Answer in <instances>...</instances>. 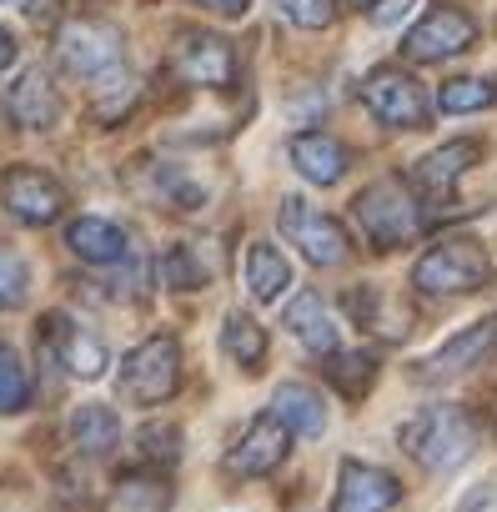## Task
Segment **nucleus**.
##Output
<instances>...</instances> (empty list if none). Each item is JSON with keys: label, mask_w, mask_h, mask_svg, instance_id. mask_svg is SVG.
Wrapping results in <instances>:
<instances>
[{"label": "nucleus", "mask_w": 497, "mask_h": 512, "mask_svg": "<svg viewBox=\"0 0 497 512\" xmlns=\"http://www.w3.org/2000/svg\"><path fill=\"white\" fill-rule=\"evenodd\" d=\"M482 432H477V417L467 407H422L407 427H402V447L412 462H422L427 472H457L472 452H477Z\"/></svg>", "instance_id": "f257e3e1"}, {"label": "nucleus", "mask_w": 497, "mask_h": 512, "mask_svg": "<svg viewBox=\"0 0 497 512\" xmlns=\"http://www.w3.org/2000/svg\"><path fill=\"white\" fill-rule=\"evenodd\" d=\"M437 106H442L447 116L487 111V106H497V86H492V81H477V76H457V81H447V86H442Z\"/></svg>", "instance_id": "7c9ffc66"}, {"label": "nucleus", "mask_w": 497, "mask_h": 512, "mask_svg": "<svg viewBox=\"0 0 497 512\" xmlns=\"http://www.w3.org/2000/svg\"><path fill=\"white\" fill-rule=\"evenodd\" d=\"M287 156H292V166H297L312 186H337V181L352 171V151H347L337 136H327V131H297L292 146H287Z\"/></svg>", "instance_id": "f3484780"}, {"label": "nucleus", "mask_w": 497, "mask_h": 512, "mask_svg": "<svg viewBox=\"0 0 497 512\" xmlns=\"http://www.w3.org/2000/svg\"><path fill=\"white\" fill-rule=\"evenodd\" d=\"M66 432H71V447H76L81 457H106V452L121 442V417H116L111 407H101V402H81V407L71 412Z\"/></svg>", "instance_id": "5701e85b"}, {"label": "nucleus", "mask_w": 497, "mask_h": 512, "mask_svg": "<svg viewBox=\"0 0 497 512\" xmlns=\"http://www.w3.org/2000/svg\"><path fill=\"white\" fill-rule=\"evenodd\" d=\"M487 282H492V256L472 236L437 241L412 267V287L427 297H467V292H482Z\"/></svg>", "instance_id": "7ed1b4c3"}, {"label": "nucleus", "mask_w": 497, "mask_h": 512, "mask_svg": "<svg viewBox=\"0 0 497 512\" xmlns=\"http://www.w3.org/2000/svg\"><path fill=\"white\" fill-rule=\"evenodd\" d=\"M56 66L71 81H101L106 71L126 66V36H121V26H111L101 16L66 21L61 36H56Z\"/></svg>", "instance_id": "20e7f679"}, {"label": "nucleus", "mask_w": 497, "mask_h": 512, "mask_svg": "<svg viewBox=\"0 0 497 512\" xmlns=\"http://www.w3.org/2000/svg\"><path fill=\"white\" fill-rule=\"evenodd\" d=\"M282 322H287V332H292L312 357H332V352H337V322H332V312H327V302H322L317 292H297Z\"/></svg>", "instance_id": "6ab92c4d"}, {"label": "nucleus", "mask_w": 497, "mask_h": 512, "mask_svg": "<svg viewBox=\"0 0 497 512\" xmlns=\"http://www.w3.org/2000/svg\"><path fill=\"white\" fill-rule=\"evenodd\" d=\"M141 457L151 462V467H171L176 457H181V427L176 422H151L146 432H141Z\"/></svg>", "instance_id": "2f4dec72"}, {"label": "nucleus", "mask_w": 497, "mask_h": 512, "mask_svg": "<svg viewBox=\"0 0 497 512\" xmlns=\"http://www.w3.org/2000/svg\"><path fill=\"white\" fill-rule=\"evenodd\" d=\"M322 372H327V382H332L347 402H357V397H367L372 382H377V352H332Z\"/></svg>", "instance_id": "bb28decb"}, {"label": "nucleus", "mask_w": 497, "mask_h": 512, "mask_svg": "<svg viewBox=\"0 0 497 512\" xmlns=\"http://www.w3.org/2000/svg\"><path fill=\"white\" fill-rule=\"evenodd\" d=\"M272 6H277L292 26H302V31H327L332 16H337L332 0H272Z\"/></svg>", "instance_id": "473e14b6"}, {"label": "nucleus", "mask_w": 497, "mask_h": 512, "mask_svg": "<svg viewBox=\"0 0 497 512\" xmlns=\"http://www.w3.org/2000/svg\"><path fill=\"white\" fill-rule=\"evenodd\" d=\"M176 387H181V342L171 332L146 337L121 357V397L131 407H161L176 397Z\"/></svg>", "instance_id": "39448f33"}, {"label": "nucleus", "mask_w": 497, "mask_h": 512, "mask_svg": "<svg viewBox=\"0 0 497 512\" xmlns=\"http://www.w3.org/2000/svg\"><path fill=\"white\" fill-rule=\"evenodd\" d=\"M332 6H342V11H362V6H377V0H332Z\"/></svg>", "instance_id": "ea45409f"}, {"label": "nucleus", "mask_w": 497, "mask_h": 512, "mask_svg": "<svg viewBox=\"0 0 497 512\" xmlns=\"http://www.w3.org/2000/svg\"><path fill=\"white\" fill-rule=\"evenodd\" d=\"M362 101H367V111H372L382 126H392V131H422L427 116H432L422 81H412L402 66H377V71L362 81Z\"/></svg>", "instance_id": "1a4fd4ad"}, {"label": "nucleus", "mask_w": 497, "mask_h": 512, "mask_svg": "<svg viewBox=\"0 0 497 512\" xmlns=\"http://www.w3.org/2000/svg\"><path fill=\"white\" fill-rule=\"evenodd\" d=\"M287 287H292V262L282 256V246H272V241L246 246V292L257 302H282Z\"/></svg>", "instance_id": "4be33fe9"}, {"label": "nucleus", "mask_w": 497, "mask_h": 512, "mask_svg": "<svg viewBox=\"0 0 497 512\" xmlns=\"http://www.w3.org/2000/svg\"><path fill=\"white\" fill-rule=\"evenodd\" d=\"M31 302V262L16 241L0 236V312H21Z\"/></svg>", "instance_id": "c85d7f7f"}, {"label": "nucleus", "mask_w": 497, "mask_h": 512, "mask_svg": "<svg viewBox=\"0 0 497 512\" xmlns=\"http://www.w3.org/2000/svg\"><path fill=\"white\" fill-rule=\"evenodd\" d=\"M191 6H201V11H211V16H246V6H252V0H191Z\"/></svg>", "instance_id": "4c0bfd02"}, {"label": "nucleus", "mask_w": 497, "mask_h": 512, "mask_svg": "<svg viewBox=\"0 0 497 512\" xmlns=\"http://www.w3.org/2000/svg\"><path fill=\"white\" fill-rule=\"evenodd\" d=\"M0 206H6L21 226H51L66 211V186L41 166H11L0 176Z\"/></svg>", "instance_id": "9d476101"}, {"label": "nucleus", "mask_w": 497, "mask_h": 512, "mask_svg": "<svg viewBox=\"0 0 497 512\" xmlns=\"http://www.w3.org/2000/svg\"><path fill=\"white\" fill-rule=\"evenodd\" d=\"M492 347H497V317H482V322H472L467 332H457L452 342H442L427 362H417V377H422V382L462 377V372H467V367H477Z\"/></svg>", "instance_id": "2eb2a0df"}, {"label": "nucleus", "mask_w": 497, "mask_h": 512, "mask_svg": "<svg viewBox=\"0 0 497 512\" xmlns=\"http://www.w3.org/2000/svg\"><path fill=\"white\" fill-rule=\"evenodd\" d=\"M477 161H482V141H447V146L427 151V156L412 166V181H417V191H422V196L447 201V196H452V186H457Z\"/></svg>", "instance_id": "dca6fc26"}, {"label": "nucleus", "mask_w": 497, "mask_h": 512, "mask_svg": "<svg viewBox=\"0 0 497 512\" xmlns=\"http://www.w3.org/2000/svg\"><path fill=\"white\" fill-rule=\"evenodd\" d=\"M221 352H226L236 367L257 372V367L267 362V332L246 317V312H226V322H221Z\"/></svg>", "instance_id": "a878e982"}, {"label": "nucleus", "mask_w": 497, "mask_h": 512, "mask_svg": "<svg viewBox=\"0 0 497 512\" xmlns=\"http://www.w3.org/2000/svg\"><path fill=\"white\" fill-rule=\"evenodd\" d=\"M166 71L186 86H201V91H226L236 86V51L226 36H211V31H176V46H171V61Z\"/></svg>", "instance_id": "0eeeda50"}, {"label": "nucleus", "mask_w": 497, "mask_h": 512, "mask_svg": "<svg viewBox=\"0 0 497 512\" xmlns=\"http://www.w3.org/2000/svg\"><path fill=\"white\" fill-rule=\"evenodd\" d=\"M0 512H41V497H36V487H31V482H16V477H6V482H0Z\"/></svg>", "instance_id": "72a5a7b5"}, {"label": "nucleus", "mask_w": 497, "mask_h": 512, "mask_svg": "<svg viewBox=\"0 0 497 512\" xmlns=\"http://www.w3.org/2000/svg\"><path fill=\"white\" fill-rule=\"evenodd\" d=\"M352 216L362 226V236L377 246V251H392V246H407L417 231H422V201L412 196V186L402 176H382L372 186L357 191L352 201Z\"/></svg>", "instance_id": "f03ea898"}, {"label": "nucleus", "mask_w": 497, "mask_h": 512, "mask_svg": "<svg viewBox=\"0 0 497 512\" xmlns=\"http://www.w3.org/2000/svg\"><path fill=\"white\" fill-rule=\"evenodd\" d=\"M277 226H282V236L307 256L312 267H342L347 256H352V236H347V226H342L337 216H327L322 206L302 201V196H282V206H277Z\"/></svg>", "instance_id": "423d86ee"}, {"label": "nucleus", "mask_w": 497, "mask_h": 512, "mask_svg": "<svg viewBox=\"0 0 497 512\" xmlns=\"http://www.w3.org/2000/svg\"><path fill=\"white\" fill-rule=\"evenodd\" d=\"M272 417L292 437H322L327 432V407H322L317 387H307V382H282L277 397H272Z\"/></svg>", "instance_id": "aec40b11"}, {"label": "nucleus", "mask_w": 497, "mask_h": 512, "mask_svg": "<svg viewBox=\"0 0 497 512\" xmlns=\"http://www.w3.org/2000/svg\"><path fill=\"white\" fill-rule=\"evenodd\" d=\"M457 512H497V482L472 487V492L462 497V507H457Z\"/></svg>", "instance_id": "f704fd0d"}, {"label": "nucleus", "mask_w": 497, "mask_h": 512, "mask_svg": "<svg viewBox=\"0 0 497 512\" xmlns=\"http://www.w3.org/2000/svg\"><path fill=\"white\" fill-rule=\"evenodd\" d=\"M472 41H477V21H472L467 11H457V6H432V11H427V16H422V21L407 31L402 56H407V61L432 66V61L462 56Z\"/></svg>", "instance_id": "f8f14e48"}, {"label": "nucleus", "mask_w": 497, "mask_h": 512, "mask_svg": "<svg viewBox=\"0 0 497 512\" xmlns=\"http://www.w3.org/2000/svg\"><path fill=\"white\" fill-rule=\"evenodd\" d=\"M36 342H41V352H46L56 367H66V372L81 377V382H96V377H106V367H111L106 342H101L86 322H76V317H66V312L41 317Z\"/></svg>", "instance_id": "6e6552de"}, {"label": "nucleus", "mask_w": 497, "mask_h": 512, "mask_svg": "<svg viewBox=\"0 0 497 512\" xmlns=\"http://www.w3.org/2000/svg\"><path fill=\"white\" fill-rule=\"evenodd\" d=\"M66 246L81 256L86 267H116V262L131 256V236L116 221H106V216H76L66 226Z\"/></svg>", "instance_id": "a211bd4d"}, {"label": "nucleus", "mask_w": 497, "mask_h": 512, "mask_svg": "<svg viewBox=\"0 0 497 512\" xmlns=\"http://www.w3.org/2000/svg\"><path fill=\"white\" fill-rule=\"evenodd\" d=\"M407 11H412V0H377V6H372V21H377V26H397Z\"/></svg>", "instance_id": "c9c22d12"}, {"label": "nucleus", "mask_w": 497, "mask_h": 512, "mask_svg": "<svg viewBox=\"0 0 497 512\" xmlns=\"http://www.w3.org/2000/svg\"><path fill=\"white\" fill-rule=\"evenodd\" d=\"M0 111H6V121L21 126V131H51L61 121V96H56L51 76L36 66V71H21L16 86H6Z\"/></svg>", "instance_id": "4468645a"}, {"label": "nucleus", "mask_w": 497, "mask_h": 512, "mask_svg": "<svg viewBox=\"0 0 497 512\" xmlns=\"http://www.w3.org/2000/svg\"><path fill=\"white\" fill-rule=\"evenodd\" d=\"M347 312L362 322V327H372L377 337H387V342H402L412 327V317H407V307H397V312H387V292L382 287H357V292H347Z\"/></svg>", "instance_id": "b1692460"}, {"label": "nucleus", "mask_w": 497, "mask_h": 512, "mask_svg": "<svg viewBox=\"0 0 497 512\" xmlns=\"http://www.w3.org/2000/svg\"><path fill=\"white\" fill-rule=\"evenodd\" d=\"M287 452H292V432L272 412H257L226 447V472L231 477H272L287 462Z\"/></svg>", "instance_id": "9b49d317"}, {"label": "nucleus", "mask_w": 497, "mask_h": 512, "mask_svg": "<svg viewBox=\"0 0 497 512\" xmlns=\"http://www.w3.org/2000/svg\"><path fill=\"white\" fill-rule=\"evenodd\" d=\"M11 61H16V36H11L6 26H0V71H6Z\"/></svg>", "instance_id": "58836bf2"}, {"label": "nucleus", "mask_w": 497, "mask_h": 512, "mask_svg": "<svg viewBox=\"0 0 497 512\" xmlns=\"http://www.w3.org/2000/svg\"><path fill=\"white\" fill-rule=\"evenodd\" d=\"M397 502H402V482H397L392 472H382V467H372V462H357V457L342 462L332 512H387V507H397Z\"/></svg>", "instance_id": "ddd939ff"}, {"label": "nucleus", "mask_w": 497, "mask_h": 512, "mask_svg": "<svg viewBox=\"0 0 497 512\" xmlns=\"http://www.w3.org/2000/svg\"><path fill=\"white\" fill-rule=\"evenodd\" d=\"M211 277H216V267L206 262V251L191 246V241H181V246H171L161 256V282L176 287V292H201Z\"/></svg>", "instance_id": "cd10ccee"}, {"label": "nucleus", "mask_w": 497, "mask_h": 512, "mask_svg": "<svg viewBox=\"0 0 497 512\" xmlns=\"http://www.w3.org/2000/svg\"><path fill=\"white\" fill-rule=\"evenodd\" d=\"M16 6L31 16V21H41V26H51L56 21V11H61V0H16Z\"/></svg>", "instance_id": "e433bc0d"}, {"label": "nucleus", "mask_w": 497, "mask_h": 512, "mask_svg": "<svg viewBox=\"0 0 497 512\" xmlns=\"http://www.w3.org/2000/svg\"><path fill=\"white\" fill-rule=\"evenodd\" d=\"M171 507V482L151 467H131L111 482L106 512H166Z\"/></svg>", "instance_id": "412c9836"}, {"label": "nucleus", "mask_w": 497, "mask_h": 512, "mask_svg": "<svg viewBox=\"0 0 497 512\" xmlns=\"http://www.w3.org/2000/svg\"><path fill=\"white\" fill-rule=\"evenodd\" d=\"M31 407V372L16 347L0 342V417H16Z\"/></svg>", "instance_id": "c756f323"}, {"label": "nucleus", "mask_w": 497, "mask_h": 512, "mask_svg": "<svg viewBox=\"0 0 497 512\" xmlns=\"http://www.w3.org/2000/svg\"><path fill=\"white\" fill-rule=\"evenodd\" d=\"M136 96H141L136 76H131L126 66H116V71H106L101 81H91V116H96L101 126H116L121 116H131Z\"/></svg>", "instance_id": "393cba45"}]
</instances>
